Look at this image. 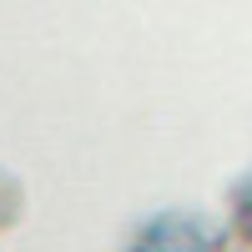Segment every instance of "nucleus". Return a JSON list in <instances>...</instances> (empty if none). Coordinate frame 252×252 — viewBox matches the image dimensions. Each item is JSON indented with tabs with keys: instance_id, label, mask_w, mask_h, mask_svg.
Instances as JSON below:
<instances>
[{
	"instance_id": "nucleus-1",
	"label": "nucleus",
	"mask_w": 252,
	"mask_h": 252,
	"mask_svg": "<svg viewBox=\"0 0 252 252\" xmlns=\"http://www.w3.org/2000/svg\"><path fill=\"white\" fill-rule=\"evenodd\" d=\"M237 222H242V237H252V187H247V197L237 207Z\"/></svg>"
}]
</instances>
